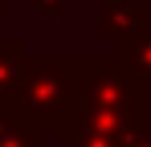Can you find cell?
<instances>
[{
	"label": "cell",
	"instance_id": "1",
	"mask_svg": "<svg viewBox=\"0 0 151 147\" xmlns=\"http://www.w3.org/2000/svg\"><path fill=\"white\" fill-rule=\"evenodd\" d=\"M8 106L37 131L57 135L78 110V57H57V53L25 57V70L8 94Z\"/></svg>",
	"mask_w": 151,
	"mask_h": 147
},
{
	"label": "cell",
	"instance_id": "2",
	"mask_svg": "<svg viewBox=\"0 0 151 147\" xmlns=\"http://www.w3.org/2000/svg\"><path fill=\"white\" fill-rule=\"evenodd\" d=\"M78 106H98V110H119L131 119H143L151 110V90L114 53L78 57Z\"/></svg>",
	"mask_w": 151,
	"mask_h": 147
},
{
	"label": "cell",
	"instance_id": "3",
	"mask_svg": "<svg viewBox=\"0 0 151 147\" xmlns=\"http://www.w3.org/2000/svg\"><path fill=\"white\" fill-rule=\"evenodd\" d=\"M139 119L119 115V110H98V106H78L70 122L57 131L61 147H123L131 127Z\"/></svg>",
	"mask_w": 151,
	"mask_h": 147
},
{
	"label": "cell",
	"instance_id": "4",
	"mask_svg": "<svg viewBox=\"0 0 151 147\" xmlns=\"http://www.w3.org/2000/svg\"><path fill=\"white\" fill-rule=\"evenodd\" d=\"M151 17V0H106L94 17V37L119 45L123 37H131L139 24Z\"/></svg>",
	"mask_w": 151,
	"mask_h": 147
},
{
	"label": "cell",
	"instance_id": "5",
	"mask_svg": "<svg viewBox=\"0 0 151 147\" xmlns=\"http://www.w3.org/2000/svg\"><path fill=\"white\" fill-rule=\"evenodd\" d=\"M45 139H49L45 131H37L8 102H0V147H45Z\"/></svg>",
	"mask_w": 151,
	"mask_h": 147
},
{
	"label": "cell",
	"instance_id": "6",
	"mask_svg": "<svg viewBox=\"0 0 151 147\" xmlns=\"http://www.w3.org/2000/svg\"><path fill=\"white\" fill-rule=\"evenodd\" d=\"M25 57H29V49L21 45V37H0V102H8L17 78L25 70Z\"/></svg>",
	"mask_w": 151,
	"mask_h": 147
},
{
	"label": "cell",
	"instance_id": "7",
	"mask_svg": "<svg viewBox=\"0 0 151 147\" xmlns=\"http://www.w3.org/2000/svg\"><path fill=\"white\" fill-rule=\"evenodd\" d=\"M33 4L41 8V17H57V12H61V8H70L74 0H33Z\"/></svg>",
	"mask_w": 151,
	"mask_h": 147
},
{
	"label": "cell",
	"instance_id": "8",
	"mask_svg": "<svg viewBox=\"0 0 151 147\" xmlns=\"http://www.w3.org/2000/svg\"><path fill=\"white\" fill-rule=\"evenodd\" d=\"M4 12H8V0H0V21H4Z\"/></svg>",
	"mask_w": 151,
	"mask_h": 147
},
{
	"label": "cell",
	"instance_id": "9",
	"mask_svg": "<svg viewBox=\"0 0 151 147\" xmlns=\"http://www.w3.org/2000/svg\"><path fill=\"white\" fill-rule=\"evenodd\" d=\"M143 86H147V90H151V70H147V78H143Z\"/></svg>",
	"mask_w": 151,
	"mask_h": 147
},
{
	"label": "cell",
	"instance_id": "10",
	"mask_svg": "<svg viewBox=\"0 0 151 147\" xmlns=\"http://www.w3.org/2000/svg\"><path fill=\"white\" fill-rule=\"evenodd\" d=\"M8 4H25V0H8ZM29 4H33V0H29Z\"/></svg>",
	"mask_w": 151,
	"mask_h": 147
}]
</instances>
